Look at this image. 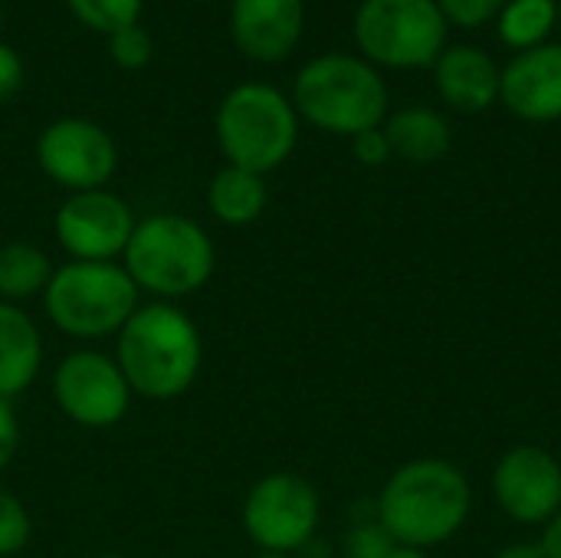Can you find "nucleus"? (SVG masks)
Instances as JSON below:
<instances>
[{
  "instance_id": "nucleus-29",
  "label": "nucleus",
  "mask_w": 561,
  "mask_h": 558,
  "mask_svg": "<svg viewBox=\"0 0 561 558\" xmlns=\"http://www.w3.org/2000/svg\"><path fill=\"white\" fill-rule=\"evenodd\" d=\"M542 553L546 558H561V510L559 516H552L549 523H546V529H542Z\"/></svg>"
},
{
  "instance_id": "nucleus-28",
  "label": "nucleus",
  "mask_w": 561,
  "mask_h": 558,
  "mask_svg": "<svg viewBox=\"0 0 561 558\" xmlns=\"http://www.w3.org/2000/svg\"><path fill=\"white\" fill-rule=\"evenodd\" d=\"M26 82V66H23V56L0 43V102H10Z\"/></svg>"
},
{
  "instance_id": "nucleus-16",
  "label": "nucleus",
  "mask_w": 561,
  "mask_h": 558,
  "mask_svg": "<svg viewBox=\"0 0 561 558\" xmlns=\"http://www.w3.org/2000/svg\"><path fill=\"white\" fill-rule=\"evenodd\" d=\"M43 372V332L36 319L13 303H0V398L16 401Z\"/></svg>"
},
{
  "instance_id": "nucleus-10",
  "label": "nucleus",
  "mask_w": 561,
  "mask_h": 558,
  "mask_svg": "<svg viewBox=\"0 0 561 558\" xmlns=\"http://www.w3.org/2000/svg\"><path fill=\"white\" fill-rule=\"evenodd\" d=\"M36 164L66 194L99 191L118 171V145L99 122L62 115L39 132Z\"/></svg>"
},
{
  "instance_id": "nucleus-12",
  "label": "nucleus",
  "mask_w": 561,
  "mask_h": 558,
  "mask_svg": "<svg viewBox=\"0 0 561 558\" xmlns=\"http://www.w3.org/2000/svg\"><path fill=\"white\" fill-rule=\"evenodd\" d=\"M500 510L523 526H546L561 510V464L539 444L506 451L493 470Z\"/></svg>"
},
{
  "instance_id": "nucleus-9",
  "label": "nucleus",
  "mask_w": 561,
  "mask_h": 558,
  "mask_svg": "<svg viewBox=\"0 0 561 558\" xmlns=\"http://www.w3.org/2000/svg\"><path fill=\"white\" fill-rule=\"evenodd\" d=\"M131 398L115 355L99 349H72L53 368V401L76 428L108 431L122 424Z\"/></svg>"
},
{
  "instance_id": "nucleus-18",
  "label": "nucleus",
  "mask_w": 561,
  "mask_h": 558,
  "mask_svg": "<svg viewBox=\"0 0 561 558\" xmlns=\"http://www.w3.org/2000/svg\"><path fill=\"white\" fill-rule=\"evenodd\" d=\"M270 204V187L263 174L224 164L207 184L210 217L224 227H250L263 217Z\"/></svg>"
},
{
  "instance_id": "nucleus-26",
  "label": "nucleus",
  "mask_w": 561,
  "mask_h": 558,
  "mask_svg": "<svg viewBox=\"0 0 561 558\" xmlns=\"http://www.w3.org/2000/svg\"><path fill=\"white\" fill-rule=\"evenodd\" d=\"M352 155L365 164V168H381V164H388L394 155H391V145H388V135H385V128L378 125V128H368V132H358L355 138H352Z\"/></svg>"
},
{
  "instance_id": "nucleus-11",
  "label": "nucleus",
  "mask_w": 561,
  "mask_h": 558,
  "mask_svg": "<svg viewBox=\"0 0 561 558\" xmlns=\"http://www.w3.org/2000/svg\"><path fill=\"white\" fill-rule=\"evenodd\" d=\"M135 224L138 217L131 204L108 187L66 194L53 214L56 243L69 260L85 263H122Z\"/></svg>"
},
{
  "instance_id": "nucleus-33",
  "label": "nucleus",
  "mask_w": 561,
  "mask_h": 558,
  "mask_svg": "<svg viewBox=\"0 0 561 558\" xmlns=\"http://www.w3.org/2000/svg\"><path fill=\"white\" fill-rule=\"evenodd\" d=\"M92 558H128V556H122V553H99V556H92Z\"/></svg>"
},
{
  "instance_id": "nucleus-7",
  "label": "nucleus",
  "mask_w": 561,
  "mask_h": 558,
  "mask_svg": "<svg viewBox=\"0 0 561 558\" xmlns=\"http://www.w3.org/2000/svg\"><path fill=\"white\" fill-rule=\"evenodd\" d=\"M355 43L371 66H434L447 43L437 0H362L352 23Z\"/></svg>"
},
{
  "instance_id": "nucleus-13",
  "label": "nucleus",
  "mask_w": 561,
  "mask_h": 558,
  "mask_svg": "<svg viewBox=\"0 0 561 558\" xmlns=\"http://www.w3.org/2000/svg\"><path fill=\"white\" fill-rule=\"evenodd\" d=\"M306 26L302 0H230V39L253 62L286 59Z\"/></svg>"
},
{
  "instance_id": "nucleus-19",
  "label": "nucleus",
  "mask_w": 561,
  "mask_h": 558,
  "mask_svg": "<svg viewBox=\"0 0 561 558\" xmlns=\"http://www.w3.org/2000/svg\"><path fill=\"white\" fill-rule=\"evenodd\" d=\"M53 260L46 250L26 240L0 243V303L26 306L30 299H43L53 280Z\"/></svg>"
},
{
  "instance_id": "nucleus-23",
  "label": "nucleus",
  "mask_w": 561,
  "mask_h": 558,
  "mask_svg": "<svg viewBox=\"0 0 561 558\" xmlns=\"http://www.w3.org/2000/svg\"><path fill=\"white\" fill-rule=\"evenodd\" d=\"M108 56L118 69L138 72L154 59V39L141 23H128V26L108 33Z\"/></svg>"
},
{
  "instance_id": "nucleus-25",
  "label": "nucleus",
  "mask_w": 561,
  "mask_h": 558,
  "mask_svg": "<svg viewBox=\"0 0 561 558\" xmlns=\"http://www.w3.org/2000/svg\"><path fill=\"white\" fill-rule=\"evenodd\" d=\"M437 7H440L447 23H457L463 30H477L486 20L500 16L506 0H437Z\"/></svg>"
},
{
  "instance_id": "nucleus-31",
  "label": "nucleus",
  "mask_w": 561,
  "mask_h": 558,
  "mask_svg": "<svg viewBox=\"0 0 561 558\" xmlns=\"http://www.w3.org/2000/svg\"><path fill=\"white\" fill-rule=\"evenodd\" d=\"M388 558H431L427 553H421V549H408V546H398L394 553Z\"/></svg>"
},
{
  "instance_id": "nucleus-21",
  "label": "nucleus",
  "mask_w": 561,
  "mask_h": 558,
  "mask_svg": "<svg viewBox=\"0 0 561 558\" xmlns=\"http://www.w3.org/2000/svg\"><path fill=\"white\" fill-rule=\"evenodd\" d=\"M66 7L82 26L108 36L128 23H138L145 0H66Z\"/></svg>"
},
{
  "instance_id": "nucleus-3",
  "label": "nucleus",
  "mask_w": 561,
  "mask_h": 558,
  "mask_svg": "<svg viewBox=\"0 0 561 558\" xmlns=\"http://www.w3.org/2000/svg\"><path fill=\"white\" fill-rule=\"evenodd\" d=\"M122 266L141 296H151L154 303H181L210 283L217 250L197 220L161 210L135 224Z\"/></svg>"
},
{
  "instance_id": "nucleus-2",
  "label": "nucleus",
  "mask_w": 561,
  "mask_h": 558,
  "mask_svg": "<svg viewBox=\"0 0 561 558\" xmlns=\"http://www.w3.org/2000/svg\"><path fill=\"white\" fill-rule=\"evenodd\" d=\"M473 510V487L467 474L440 457L401 464L375 500V520L398 546L434 549L450 543Z\"/></svg>"
},
{
  "instance_id": "nucleus-4",
  "label": "nucleus",
  "mask_w": 561,
  "mask_h": 558,
  "mask_svg": "<svg viewBox=\"0 0 561 558\" xmlns=\"http://www.w3.org/2000/svg\"><path fill=\"white\" fill-rule=\"evenodd\" d=\"M293 105L299 122L319 132L355 138L388 118V86L381 72L348 53H322L293 79Z\"/></svg>"
},
{
  "instance_id": "nucleus-17",
  "label": "nucleus",
  "mask_w": 561,
  "mask_h": 558,
  "mask_svg": "<svg viewBox=\"0 0 561 558\" xmlns=\"http://www.w3.org/2000/svg\"><path fill=\"white\" fill-rule=\"evenodd\" d=\"M385 135L394 158H404L411 164H431L440 161L450 151V125L440 112L427 105H411L385 118Z\"/></svg>"
},
{
  "instance_id": "nucleus-30",
  "label": "nucleus",
  "mask_w": 561,
  "mask_h": 558,
  "mask_svg": "<svg viewBox=\"0 0 561 558\" xmlns=\"http://www.w3.org/2000/svg\"><path fill=\"white\" fill-rule=\"evenodd\" d=\"M493 558H546V553H542V543H510Z\"/></svg>"
},
{
  "instance_id": "nucleus-20",
  "label": "nucleus",
  "mask_w": 561,
  "mask_h": 558,
  "mask_svg": "<svg viewBox=\"0 0 561 558\" xmlns=\"http://www.w3.org/2000/svg\"><path fill=\"white\" fill-rule=\"evenodd\" d=\"M500 39L513 49H536L549 39L559 23L556 0H506L500 10Z\"/></svg>"
},
{
  "instance_id": "nucleus-32",
  "label": "nucleus",
  "mask_w": 561,
  "mask_h": 558,
  "mask_svg": "<svg viewBox=\"0 0 561 558\" xmlns=\"http://www.w3.org/2000/svg\"><path fill=\"white\" fill-rule=\"evenodd\" d=\"M253 558H293V556H279V553H256Z\"/></svg>"
},
{
  "instance_id": "nucleus-1",
  "label": "nucleus",
  "mask_w": 561,
  "mask_h": 558,
  "mask_svg": "<svg viewBox=\"0 0 561 558\" xmlns=\"http://www.w3.org/2000/svg\"><path fill=\"white\" fill-rule=\"evenodd\" d=\"M115 362L135 398H184L204 365L197 322L178 303H141L115 335Z\"/></svg>"
},
{
  "instance_id": "nucleus-5",
  "label": "nucleus",
  "mask_w": 561,
  "mask_h": 558,
  "mask_svg": "<svg viewBox=\"0 0 561 558\" xmlns=\"http://www.w3.org/2000/svg\"><path fill=\"white\" fill-rule=\"evenodd\" d=\"M220 155L233 168L270 174L289 161L299 141V115L286 92L270 82L233 86L214 115Z\"/></svg>"
},
{
  "instance_id": "nucleus-35",
  "label": "nucleus",
  "mask_w": 561,
  "mask_h": 558,
  "mask_svg": "<svg viewBox=\"0 0 561 558\" xmlns=\"http://www.w3.org/2000/svg\"><path fill=\"white\" fill-rule=\"evenodd\" d=\"M556 26H559V33H561V3H559V23H556Z\"/></svg>"
},
{
  "instance_id": "nucleus-8",
  "label": "nucleus",
  "mask_w": 561,
  "mask_h": 558,
  "mask_svg": "<svg viewBox=\"0 0 561 558\" xmlns=\"http://www.w3.org/2000/svg\"><path fill=\"white\" fill-rule=\"evenodd\" d=\"M240 520L260 553L293 556L316 539L322 500L302 474L276 470L250 487Z\"/></svg>"
},
{
  "instance_id": "nucleus-34",
  "label": "nucleus",
  "mask_w": 561,
  "mask_h": 558,
  "mask_svg": "<svg viewBox=\"0 0 561 558\" xmlns=\"http://www.w3.org/2000/svg\"><path fill=\"white\" fill-rule=\"evenodd\" d=\"M0 30H3V3H0Z\"/></svg>"
},
{
  "instance_id": "nucleus-6",
  "label": "nucleus",
  "mask_w": 561,
  "mask_h": 558,
  "mask_svg": "<svg viewBox=\"0 0 561 558\" xmlns=\"http://www.w3.org/2000/svg\"><path fill=\"white\" fill-rule=\"evenodd\" d=\"M39 303L53 329L76 342H99L122 332L141 306V293L122 263L66 260L53 270Z\"/></svg>"
},
{
  "instance_id": "nucleus-27",
  "label": "nucleus",
  "mask_w": 561,
  "mask_h": 558,
  "mask_svg": "<svg viewBox=\"0 0 561 558\" xmlns=\"http://www.w3.org/2000/svg\"><path fill=\"white\" fill-rule=\"evenodd\" d=\"M20 444H23V428H20L16 405L0 398V474L13 464Z\"/></svg>"
},
{
  "instance_id": "nucleus-22",
  "label": "nucleus",
  "mask_w": 561,
  "mask_h": 558,
  "mask_svg": "<svg viewBox=\"0 0 561 558\" xmlns=\"http://www.w3.org/2000/svg\"><path fill=\"white\" fill-rule=\"evenodd\" d=\"M30 536H33V520L26 503L13 490L0 487V558L20 556L30 546Z\"/></svg>"
},
{
  "instance_id": "nucleus-14",
  "label": "nucleus",
  "mask_w": 561,
  "mask_h": 558,
  "mask_svg": "<svg viewBox=\"0 0 561 558\" xmlns=\"http://www.w3.org/2000/svg\"><path fill=\"white\" fill-rule=\"evenodd\" d=\"M500 102L523 122H559L561 43L516 53L500 72Z\"/></svg>"
},
{
  "instance_id": "nucleus-15",
  "label": "nucleus",
  "mask_w": 561,
  "mask_h": 558,
  "mask_svg": "<svg viewBox=\"0 0 561 558\" xmlns=\"http://www.w3.org/2000/svg\"><path fill=\"white\" fill-rule=\"evenodd\" d=\"M500 66L477 46H450L434 62V82L447 105L483 112L500 102Z\"/></svg>"
},
{
  "instance_id": "nucleus-24",
  "label": "nucleus",
  "mask_w": 561,
  "mask_h": 558,
  "mask_svg": "<svg viewBox=\"0 0 561 558\" xmlns=\"http://www.w3.org/2000/svg\"><path fill=\"white\" fill-rule=\"evenodd\" d=\"M398 549V543L388 536V529L378 520L355 523L345 536V558H388Z\"/></svg>"
}]
</instances>
